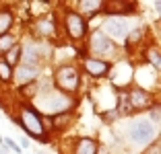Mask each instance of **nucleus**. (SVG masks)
Returning a JSON list of instances; mask_svg holds the SVG:
<instances>
[{
    "label": "nucleus",
    "mask_w": 161,
    "mask_h": 154,
    "mask_svg": "<svg viewBox=\"0 0 161 154\" xmlns=\"http://www.w3.org/2000/svg\"><path fill=\"white\" fill-rule=\"evenodd\" d=\"M19 123H21V127L25 130V134L31 136L33 140L47 142L46 127H43V121H42V113H39L35 107H31V105H23V107H21Z\"/></svg>",
    "instance_id": "f257e3e1"
},
{
    "label": "nucleus",
    "mask_w": 161,
    "mask_h": 154,
    "mask_svg": "<svg viewBox=\"0 0 161 154\" xmlns=\"http://www.w3.org/2000/svg\"><path fill=\"white\" fill-rule=\"evenodd\" d=\"M37 107L43 113L58 115V113H66L68 109L75 107V101L70 97H66L64 93H47V95L37 99Z\"/></svg>",
    "instance_id": "f03ea898"
},
{
    "label": "nucleus",
    "mask_w": 161,
    "mask_h": 154,
    "mask_svg": "<svg viewBox=\"0 0 161 154\" xmlns=\"http://www.w3.org/2000/svg\"><path fill=\"white\" fill-rule=\"evenodd\" d=\"M128 138H130L134 144H149L151 140L157 138V130H155L151 119L138 117V119H134V121L128 126Z\"/></svg>",
    "instance_id": "7ed1b4c3"
},
{
    "label": "nucleus",
    "mask_w": 161,
    "mask_h": 154,
    "mask_svg": "<svg viewBox=\"0 0 161 154\" xmlns=\"http://www.w3.org/2000/svg\"><path fill=\"white\" fill-rule=\"evenodd\" d=\"M54 82H56V86L60 89V93H75L76 89H79L80 84V76L79 72H76L75 66H60L56 70V74H54Z\"/></svg>",
    "instance_id": "20e7f679"
},
{
    "label": "nucleus",
    "mask_w": 161,
    "mask_h": 154,
    "mask_svg": "<svg viewBox=\"0 0 161 154\" xmlns=\"http://www.w3.org/2000/svg\"><path fill=\"white\" fill-rule=\"evenodd\" d=\"M64 25H66V33H68V37H70V39L80 41V39L87 37L89 25H87V19L83 17V14L75 13V10H68L66 17H64Z\"/></svg>",
    "instance_id": "39448f33"
},
{
    "label": "nucleus",
    "mask_w": 161,
    "mask_h": 154,
    "mask_svg": "<svg viewBox=\"0 0 161 154\" xmlns=\"http://www.w3.org/2000/svg\"><path fill=\"white\" fill-rule=\"evenodd\" d=\"M109 41H124L130 35V27H128L126 19L122 17H109L103 23V31H101Z\"/></svg>",
    "instance_id": "423d86ee"
},
{
    "label": "nucleus",
    "mask_w": 161,
    "mask_h": 154,
    "mask_svg": "<svg viewBox=\"0 0 161 154\" xmlns=\"http://www.w3.org/2000/svg\"><path fill=\"white\" fill-rule=\"evenodd\" d=\"M89 49L95 54V58H99V60H103V58H112L116 54V45L114 41H109L108 37H105L101 31H95L93 35H91V45Z\"/></svg>",
    "instance_id": "0eeeda50"
},
{
    "label": "nucleus",
    "mask_w": 161,
    "mask_h": 154,
    "mask_svg": "<svg viewBox=\"0 0 161 154\" xmlns=\"http://www.w3.org/2000/svg\"><path fill=\"white\" fill-rule=\"evenodd\" d=\"M126 95H128V101H130V107H132V111L149 109V107L153 105L151 95H149L145 89H138V86H134V89H130V93H126Z\"/></svg>",
    "instance_id": "6e6552de"
},
{
    "label": "nucleus",
    "mask_w": 161,
    "mask_h": 154,
    "mask_svg": "<svg viewBox=\"0 0 161 154\" xmlns=\"http://www.w3.org/2000/svg\"><path fill=\"white\" fill-rule=\"evenodd\" d=\"M83 66H85L87 74H91L93 78H103L112 70V64L105 62V60H99V58H85Z\"/></svg>",
    "instance_id": "1a4fd4ad"
},
{
    "label": "nucleus",
    "mask_w": 161,
    "mask_h": 154,
    "mask_svg": "<svg viewBox=\"0 0 161 154\" xmlns=\"http://www.w3.org/2000/svg\"><path fill=\"white\" fill-rule=\"evenodd\" d=\"M35 78H37V68L19 64V66H17V70H13V80H14L17 86H21V89H25V86H29V84H33Z\"/></svg>",
    "instance_id": "9d476101"
},
{
    "label": "nucleus",
    "mask_w": 161,
    "mask_h": 154,
    "mask_svg": "<svg viewBox=\"0 0 161 154\" xmlns=\"http://www.w3.org/2000/svg\"><path fill=\"white\" fill-rule=\"evenodd\" d=\"M101 10H103L105 14H128L130 10H134V4H130V2H120V0H112V2H103V6H101Z\"/></svg>",
    "instance_id": "9b49d317"
},
{
    "label": "nucleus",
    "mask_w": 161,
    "mask_h": 154,
    "mask_svg": "<svg viewBox=\"0 0 161 154\" xmlns=\"http://www.w3.org/2000/svg\"><path fill=\"white\" fill-rule=\"evenodd\" d=\"M21 64L31 66V68H37V64H39V47H35V45L23 47V51H21Z\"/></svg>",
    "instance_id": "f8f14e48"
},
{
    "label": "nucleus",
    "mask_w": 161,
    "mask_h": 154,
    "mask_svg": "<svg viewBox=\"0 0 161 154\" xmlns=\"http://www.w3.org/2000/svg\"><path fill=\"white\" fill-rule=\"evenodd\" d=\"M99 146L97 142L91 140V138H80L76 140V146H75V154H97Z\"/></svg>",
    "instance_id": "ddd939ff"
},
{
    "label": "nucleus",
    "mask_w": 161,
    "mask_h": 154,
    "mask_svg": "<svg viewBox=\"0 0 161 154\" xmlns=\"http://www.w3.org/2000/svg\"><path fill=\"white\" fill-rule=\"evenodd\" d=\"M33 31H35V35H39V37H50V35H54L56 27H54V23L50 19H37L35 25H33Z\"/></svg>",
    "instance_id": "4468645a"
},
{
    "label": "nucleus",
    "mask_w": 161,
    "mask_h": 154,
    "mask_svg": "<svg viewBox=\"0 0 161 154\" xmlns=\"http://www.w3.org/2000/svg\"><path fill=\"white\" fill-rule=\"evenodd\" d=\"M13 23H14V14H13V10L2 8V10H0V37H2V35H6V33H10V29H13Z\"/></svg>",
    "instance_id": "2eb2a0df"
},
{
    "label": "nucleus",
    "mask_w": 161,
    "mask_h": 154,
    "mask_svg": "<svg viewBox=\"0 0 161 154\" xmlns=\"http://www.w3.org/2000/svg\"><path fill=\"white\" fill-rule=\"evenodd\" d=\"M21 51H23V47L17 43V45H13V47H10V49L4 54V56H2V60H4L6 64L13 68V70H14V66H17V64H21Z\"/></svg>",
    "instance_id": "dca6fc26"
},
{
    "label": "nucleus",
    "mask_w": 161,
    "mask_h": 154,
    "mask_svg": "<svg viewBox=\"0 0 161 154\" xmlns=\"http://www.w3.org/2000/svg\"><path fill=\"white\" fill-rule=\"evenodd\" d=\"M101 6H103V2L101 0H83V2H79V8L83 14H87V17H91L93 13H99ZM79 13V14H80Z\"/></svg>",
    "instance_id": "f3484780"
},
{
    "label": "nucleus",
    "mask_w": 161,
    "mask_h": 154,
    "mask_svg": "<svg viewBox=\"0 0 161 154\" xmlns=\"http://www.w3.org/2000/svg\"><path fill=\"white\" fill-rule=\"evenodd\" d=\"M116 113H120V115H132V107H130V101H128V95L126 93H120Z\"/></svg>",
    "instance_id": "a211bd4d"
},
{
    "label": "nucleus",
    "mask_w": 161,
    "mask_h": 154,
    "mask_svg": "<svg viewBox=\"0 0 161 154\" xmlns=\"http://www.w3.org/2000/svg\"><path fill=\"white\" fill-rule=\"evenodd\" d=\"M145 58H147V62L155 68V70H159V68H161V56H159V49H157L155 45L149 47V49L145 51Z\"/></svg>",
    "instance_id": "6ab92c4d"
},
{
    "label": "nucleus",
    "mask_w": 161,
    "mask_h": 154,
    "mask_svg": "<svg viewBox=\"0 0 161 154\" xmlns=\"http://www.w3.org/2000/svg\"><path fill=\"white\" fill-rule=\"evenodd\" d=\"M72 119V113H58V115H54L52 119H50V126L54 127V130H60V127H64L68 121Z\"/></svg>",
    "instance_id": "aec40b11"
},
{
    "label": "nucleus",
    "mask_w": 161,
    "mask_h": 154,
    "mask_svg": "<svg viewBox=\"0 0 161 154\" xmlns=\"http://www.w3.org/2000/svg\"><path fill=\"white\" fill-rule=\"evenodd\" d=\"M13 45H17V37H14L13 33H6V35L0 37V54H2V56H4Z\"/></svg>",
    "instance_id": "412c9836"
},
{
    "label": "nucleus",
    "mask_w": 161,
    "mask_h": 154,
    "mask_svg": "<svg viewBox=\"0 0 161 154\" xmlns=\"http://www.w3.org/2000/svg\"><path fill=\"white\" fill-rule=\"evenodd\" d=\"M0 80H2V82H10V80H13V68H10L2 58H0Z\"/></svg>",
    "instance_id": "4be33fe9"
},
{
    "label": "nucleus",
    "mask_w": 161,
    "mask_h": 154,
    "mask_svg": "<svg viewBox=\"0 0 161 154\" xmlns=\"http://www.w3.org/2000/svg\"><path fill=\"white\" fill-rule=\"evenodd\" d=\"M4 144H6V148H8V150H13V152L21 154V148L17 146V142H14L13 138H4Z\"/></svg>",
    "instance_id": "5701e85b"
},
{
    "label": "nucleus",
    "mask_w": 161,
    "mask_h": 154,
    "mask_svg": "<svg viewBox=\"0 0 161 154\" xmlns=\"http://www.w3.org/2000/svg\"><path fill=\"white\" fill-rule=\"evenodd\" d=\"M151 119H153V123L159 121V105H157V103L151 105Z\"/></svg>",
    "instance_id": "b1692460"
},
{
    "label": "nucleus",
    "mask_w": 161,
    "mask_h": 154,
    "mask_svg": "<svg viewBox=\"0 0 161 154\" xmlns=\"http://www.w3.org/2000/svg\"><path fill=\"white\" fill-rule=\"evenodd\" d=\"M142 154H161V146H159V142H155L151 148H147Z\"/></svg>",
    "instance_id": "393cba45"
},
{
    "label": "nucleus",
    "mask_w": 161,
    "mask_h": 154,
    "mask_svg": "<svg viewBox=\"0 0 161 154\" xmlns=\"http://www.w3.org/2000/svg\"><path fill=\"white\" fill-rule=\"evenodd\" d=\"M19 148H29V138H21V146Z\"/></svg>",
    "instance_id": "a878e982"
},
{
    "label": "nucleus",
    "mask_w": 161,
    "mask_h": 154,
    "mask_svg": "<svg viewBox=\"0 0 161 154\" xmlns=\"http://www.w3.org/2000/svg\"><path fill=\"white\" fill-rule=\"evenodd\" d=\"M2 144H4V138H2V136H0V146H2Z\"/></svg>",
    "instance_id": "bb28decb"
},
{
    "label": "nucleus",
    "mask_w": 161,
    "mask_h": 154,
    "mask_svg": "<svg viewBox=\"0 0 161 154\" xmlns=\"http://www.w3.org/2000/svg\"><path fill=\"white\" fill-rule=\"evenodd\" d=\"M0 154H6V150H4V148H0Z\"/></svg>",
    "instance_id": "cd10ccee"
},
{
    "label": "nucleus",
    "mask_w": 161,
    "mask_h": 154,
    "mask_svg": "<svg viewBox=\"0 0 161 154\" xmlns=\"http://www.w3.org/2000/svg\"><path fill=\"white\" fill-rule=\"evenodd\" d=\"M37 154H46V152H37Z\"/></svg>",
    "instance_id": "c85d7f7f"
}]
</instances>
